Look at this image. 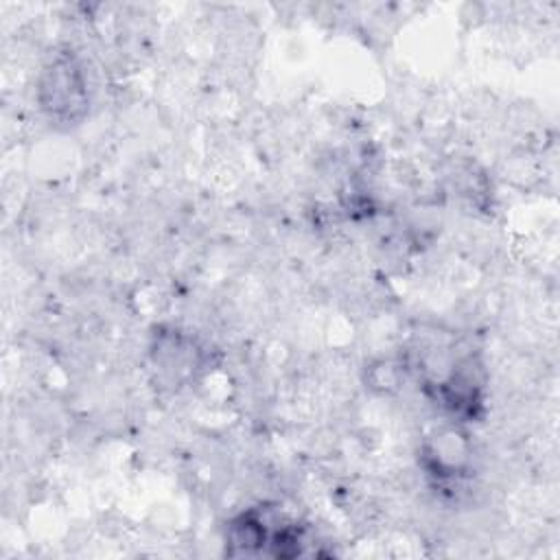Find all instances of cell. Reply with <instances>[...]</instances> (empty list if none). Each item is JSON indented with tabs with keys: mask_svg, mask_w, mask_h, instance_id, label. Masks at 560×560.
Instances as JSON below:
<instances>
[{
	"mask_svg": "<svg viewBox=\"0 0 560 560\" xmlns=\"http://www.w3.org/2000/svg\"><path fill=\"white\" fill-rule=\"evenodd\" d=\"M42 107L57 120H79L85 112V85L72 59H55L39 85Z\"/></svg>",
	"mask_w": 560,
	"mask_h": 560,
	"instance_id": "6da1fadb",
	"label": "cell"
},
{
	"mask_svg": "<svg viewBox=\"0 0 560 560\" xmlns=\"http://www.w3.org/2000/svg\"><path fill=\"white\" fill-rule=\"evenodd\" d=\"M262 525L265 523L256 514H243L241 518H236L232 523V529H230L232 545H236L243 553L260 549L262 542H265V527Z\"/></svg>",
	"mask_w": 560,
	"mask_h": 560,
	"instance_id": "7a4b0ae2",
	"label": "cell"
}]
</instances>
